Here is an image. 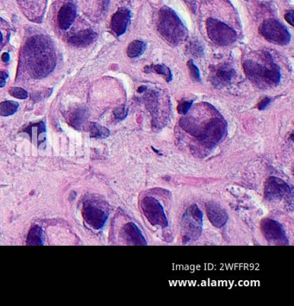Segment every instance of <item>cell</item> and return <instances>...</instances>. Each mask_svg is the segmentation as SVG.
<instances>
[{
    "label": "cell",
    "instance_id": "obj_29",
    "mask_svg": "<svg viewBox=\"0 0 294 306\" xmlns=\"http://www.w3.org/2000/svg\"><path fill=\"white\" fill-rule=\"evenodd\" d=\"M114 116L115 118L118 119V120H124L127 118L128 113H129V110L126 108L125 106H123L120 107H118L117 109H115L113 111Z\"/></svg>",
    "mask_w": 294,
    "mask_h": 306
},
{
    "label": "cell",
    "instance_id": "obj_35",
    "mask_svg": "<svg viewBox=\"0 0 294 306\" xmlns=\"http://www.w3.org/2000/svg\"><path fill=\"white\" fill-rule=\"evenodd\" d=\"M145 91H147V87L146 86H141V87H139L138 89V92L139 93H141V92H144Z\"/></svg>",
    "mask_w": 294,
    "mask_h": 306
},
{
    "label": "cell",
    "instance_id": "obj_19",
    "mask_svg": "<svg viewBox=\"0 0 294 306\" xmlns=\"http://www.w3.org/2000/svg\"><path fill=\"white\" fill-rule=\"evenodd\" d=\"M76 7L73 4L63 5L58 13V24L63 31H67L74 24L76 18Z\"/></svg>",
    "mask_w": 294,
    "mask_h": 306
},
{
    "label": "cell",
    "instance_id": "obj_1",
    "mask_svg": "<svg viewBox=\"0 0 294 306\" xmlns=\"http://www.w3.org/2000/svg\"><path fill=\"white\" fill-rule=\"evenodd\" d=\"M200 111L194 109L191 115L181 118L180 125L204 149H214L227 133V123L219 112L210 104H201Z\"/></svg>",
    "mask_w": 294,
    "mask_h": 306
},
{
    "label": "cell",
    "instance_id": "obj_18",
    "mask_svg": "<svg viewBox=\"0 0 294 306\" xmlns=\"http://www.w3.org/2000/svg\"><path fill=\"white\" fill-rule=\"evenodd\" d=\"M24 133L28 134L34 144L40 148L45 145L46 141V126L44 122L30 124L24 130Z\"/></svg>",
    "mask_w": 294,
    "mask_h": 306
},
{
    "label": "cell",
    "instance_id": "obj_33",
    "mask_svg": "<svg viewBox=\"0 0 294 306\" xmlns=\"http://www.w3.org/2000/svg\"><path fill=\"white\" fill-rule=\"evenodd\" d=\"M1 59H2L3 62L8 63L10 61V55H9V53H4L1 56Z\"/></svg>",
    "mask_w": 294,
    "mask_h": 306
},
{
    "label": "cell",
    "instance_id": "obj_34",
    "mask_svg": "<svg viewBox=\"0 0 294 306\" xmlns=\"http://www.w3.org/2000/svg\"><path fill=\"white\" fill-rule=\"evenodd\" d=\"M8 74H7L6 72L0 70V79H3V80H5V81H6V79H8Z\"/></svg>",
    "mask_w": 294,
    "mask_h": 306
},
{
    "label": "cell",
    "instance_id": "obj_23",
    "mask_svg": "<svg viewBox=\"0 0 294 306\" xmlns=\"http://www.w3.org/2000/svg\"><path fill=\"white\" fill-rule=\"evenodd\" d=\"M146 48H147V44L144 42L135 40L129 44L127 48V55L130 58H138L144 54Z\"/></svg>",
    "mask_w": 294,
    "mask_h": 306
},
{
    "label": "cell",
    "instance_id": "obj_14",
    "mask_svg": "<svg viewBox=\"0 0 294 306\" xmlns=\"http://www.w3.org/2000/svg\"><path fill=\"white\" fill-rule=\"evenodd\" d=\"M205 208L208 218L213 226L221 229L227 224L229 219L227 212L216 202H208Z\"/></svg>",
    "mask_w": 294,
    "mask_h": 306
},
{
    "label": "cell",
    "instance_id": "obj_10",
    "mask_svg": "<svg viewBox=\"0 0 294 306\" xmlns=\"http://www.w3.org/2000/svg\"><path fill=\"white\" fill-rule=\"evenodd\" d=\"M265 199L267 200L280 201L282 199L293 200V187L277 177H270L267 179L265 185Z\"/></svg>",
    "mask_w": 294,
    "mask_h": 306
},
{
    "label": "cell",
    "instance_id": "obj_3",
    "mask_svg": "<svg viewBox=\"0 0 294 306\" xmlns=\"http://www.w3.org/2000/svg\"><path fill=\"white\" fill-rule=\"evenodd\" d=\"M243 69L251 82L261 89L275 87L280 83V68L268 52H254L248 55L243 61Z\"/></svg>",
    "mask_w": 294,
    "mask_h": 306
},
{
    "label": "cell",
    "instance_id": "obj_16",
    "mask_svg": "<svg viewBox=\"0 0 294 306\" xmlns=\"http://www.w3.org/2000/svg\"><path fill=\"white\" fill-rule=\"evenodd\" d=\"M122 236L129 245L146 246L148 244L140 229L133 223H128L123 227Z\"/></svg>",
    "mask_w": 294,
    "mask_h": 306
},
{
    "label": "cell",
    "instance_id": "obj_7",
    "mask_svg": "<svg viewBox=\"0 0 294 306\" xmlns=\"http://www.w3.org/2000/svg\"><path fill=\"white\" fill-rule=\"evenodd\" d=\"M206 31L210 40L218 46L232 45L237 39V34L232 28L214 18H208Z\"/></svg>",
    "mask_w": 294,
    "mask_h": 306
},
{
    "label": "cell",
    "instance_id": "obj_2",
    "mask_svg": "<svg viewBox=\"0 0 294 306\" xmlns=\"http://www.w3.org/2000/svg\"><path fill=\"white\" fill-rule=\"evenodd\" d=\"M23 58L28 73L36 79L45 78L56 66L54 44L45 35H35L28 40Z\"/></svg>",
    "mask_w": 294,
    "mask_h": 306
},
{
    "label": "cell",
    "instance_id": "obj_21",
    "mask_svg": "<svg viewBox=\"0 0 294 306\" xmlns=\"http://www.w3.org/2000/svg\"><path fill=\"white\" fill-rule=\"evenodd\" d=\"M143 72L146 73V74L155 73L157 75H162V76H164L165 79L168 83L171 82L172 79H173L172 72H171L169 67L165 66V65L157 64V65L145 66L144 68H143Z\"/></svg>",
    "mask_w": 294,
    "mask_h": 306
},
{
    "label": "cell",
    "instance_id": "obj_17",
    "mask_svg": "<svg viewBox=\"0 0 294 306\" xmlns=\"http://www.w3.org/2000/svg\"><path fill=\"white\" fill-rule=\"evenodd\" d=\"M89 112L86 106H76L67 112V122L75 130H80L87 122Z\"/></svg>",
    "mask_w": 294,
    "mask_h": 306
},
{
    "label": "cell",
    "instance_id": "obj_36",
    "mask_svg": "<svg viewBox=\"0 0 294 306\" xmlns=\"http://www.w3.org/2000/svg\"><path fill=\"white\" fill-rule=\"evenodd\" d=\"M5 84H6L5 80L0 79V87H4L5 86Z\"/></svg>",
    "mask_w": 294,
    "mask_h": 306
},
{
    "label": "cell",
    "instance_id": "obj_31",
    "mask_svg": "<svg viewBox=\"0 0 294 306\" xmlns=\"http://www.w3.org/2000/svg\"><path fill=\"white\" fill-rule=\"evenodd\" d=\"M272 102V99L269 98H263V100L259 103L258 105V109L260 110H264L267 106L270 105V103Z\"/></svg>",
    "mask_w": 294,
    "mask_h": 306
},
{
    "label": "cell",
    "instance_id": "obj_22",
    "mask_svg": "<svg viewBox=\"0 0 294 306\" xmlns=\"http://www.w3.org/2000/svg\"><path fill=\"white\" fill-rule=\"evenodd\" d=\"M44 233L43 230L37 225L32 227L28 234L27 245L41 246L44 245Z\"/></svg>",
    "mask_w": 294,
    "mask_h": 306
},
{
    "label": "cell",
    "instance_id": "obj_30",
    "mask_svg": "<svg viewBox=\"0 0 294 306\" xmlns=\"http://www.w3.org/2000/svg\"><path fill=\"white\" fill-rule=\"evenodd\" d=\"M192 104L193 101H184V102L181 103L179 106H178V112L181 114V115H186L189 112V110H191L192 108Z\"/></svg>",
    "mask_w": 294,
    "mask_h": 306
},
{
    "label": "cell",
    "instance_id": "obj_12",
    "mask_svg": "<svg viewBox=\"0 0 294 306\" xmlns=\"http://www.w3.org/2000/svg\"><path fill=\"white\" fill-rule=\"evenodd\" d=\"M83 218L90 227L94 230H100L108 219V212L99 207L93 201H87L83 205Z\"/></svg>",
    "mask_w": 294,
    "mask_h": 306
},
{
    "label": "cell",
    "instance_id": "obj_6",
    "mask_svg": "<svg viewBox=\"0 0 294 306\" xmlns=\"http://www.w3.org/2000/svg\"><path fill=\"white\" fill-rule=\"evenodd\" d=\"M203 230V212L196 204H192L185 212L181 219V235L183 244L195 242Z\"/></svg>",
    "mask_w": 294,
    "mask_h": 306
},
{
    "label": "cell",
    "instance_id": "obj_4",
    "mask_svg": "<svg viewBox=\"0 0 294 306\" xmlns=\"http://www.w3.org/2000/svg\"><path fill=\"white\" fill-rule=\"evenodd\" d=\"M157 30L169 44L180 45L186 39L188 31L176 13L169 7H162L158 14Z\"/></svg>",
    "mask_w": 294,
    "mask_h": 306
},
{
    "label": "cell",
    "instance_id": "obj_13",
    "mask_svg": "<svg viewBox=\"0 0 294 306\" xmlns=\"http://www.w3.org/2000/svg\"><path fill=\"white\" fill-rule=\"evenodd\" d=\"M235 71L227 63L211 67V82L216 88L230 85L235 79Z\"/></svg>",
    "mask_w": 294,
    "mask_h": 306
},
{
    "label": "cell",
    "instance_id": "obj_37",
    "mask_svg": "<svg viewBox=\"0 0 294 306\" xmlns=\"http://www.w3.org/2000/svg\"><path fill=\"white\" fill-rule=\"evenodd\" d=\"M2 42H3V35H2V33L0 31V44H1Z\"/></svg>",
    "mask_w": 294,
    "mask_h": 306
},
{
    "label": "cell",
    "instance_id": "obj_5",
    "mask_svg": "<svg viewBox=\"0 0 294 306\" xmlns=\"http://www.w3.org/2000/svg\"><path fill=\"white\" fill-rule=\"evenodd\" d=\"M146 107L152 116V124L154 127L161 129L169 121V113L171 110V104L169 98H164L161 92L149 91L144 97Z\"/></svg>",
    "mask_w": 294,
    "mask_h": 306
},
{
    "label": "cell",
    "instance_id": "obj_25",
    "mask_svg": "<svg viewBox=\"0 0 294 306\" xmlns=\"http://www.w3.org/2000/svg\"><path fill=\"white\" fill-rule=\"evenodd\" d=\"M19 105L15 101H4L0 103V116L9 117L16 113L18 110Z\"/></svg>",
    "mask_w": 294,
    "mask_h": 306
},
{
    "label": "cell",
    "instance_id": "obj_11",
    "mask_svg": "<svg viewBox=\"0 0 294 306\" xmlns=\"http://www.w3.org/2000/svg\"><path fill=\"white\" fill-rule=\"evenodd\" d=\"M261 230L265 239L270 245L286 246L289 244L285 229L275 220L270 218L263 219L261 223Z\"/></svg>",
    "mask_w": 294,
    "mask_h": 306
},
{
    "label": "cell",
    "instance_id": "obj_24",
    "mask_svg": "<svg viewBox=\"0 0 294 306\" xmlns=\"http://www.w3.org/2000/svg\"><path fill=\"white\" fill-rule=\"evenodd\" d=\"M110 130L96 122L90 123V137L96 139H105L110 136Z\"/></svg>",
    "mask_w": 294,
    "mask_h": 306
},
{
    "label": "cell",
    "instance_id": "obj_26",
    "mask_svg": "<svg viewBox=\"0 0 294 306\" xmlns=\"http://www.w3.org/2000/svg\"><path fill=\"white\" fill-rule=\"evenodd\" d=\"M188 51L195 57H201L204 55V47L198 40H194L189 43Z\"/></svg>",
    "mask_w": 294,
    "mask_h": 306
},
{
    "label": "cell",
    "instance_id": "obj_28",
    "mask_svg": "<svg viewBox=\"0 0 294 306\" xmlns=\"http://www.w3.org/2000/svg\"><path fill=\"white\" fill-rule=\"evenodd\" d=\"M9 93L12 95V97L18 99H26L29 96L27 92L21 87H11L9 89Z\"/></svg>",
    "mask_w": 294,
    "mask_h": 306
},
{
    "label": "cell",
    "instance_id": "obj_32",
    "mask_svg": "<svg viewBox=\"0 0 294 306\" xmlns=\"http://www.w3.org/2000/svg\"><path fill=\"white\" fill-rule=\"evenodd\" d=\"M294 11H288L285 14V19H286V21H287V23L290 24L291 26H294Z\"/></svg>",
    "mask_w": 294,
    "mask_h": 306
},
{
    "label": "cell",
    "instance_id": "obj_8",
    "mask_svg": "<svg viewBox=\"0 0 294 306\" xmlns=\"http://www.w3.org/2000/svg\"><path fill=\"white\" fill-rule=\"evenodd\" d=\"M259 33L271 44L283 46L290 43V32L278 20H265L260 25Z\"/></svg>",
    "mask_w": 294,
    "mask_h": 306
},
{
    "label": "cell",
    "instance_id": "obj_9",
    "mask_svg": "<svg viewBox=\"0 0 294 306\" xmlns=\"http://www.w3.org/2000/svg\"><path fill=\"white\" fill-rule=\"evenodd\" d=\"M141 212L154 227L165 229L169 225V221L165 214L161 203L153 197H145L141 202Z\"/></svg>",
    "mask_w": 294,
    "mask_h": 306
},
{
    "label": "cell",
    "instance_id": "obj_27",
    "mask_svg": "<svg viewBox=\"0 0 294 306\" xmlns=\"http://www.w3.org/2000/svg\"><path fill=\"white\" fill-rule=\"evenodd\" d=\"M187 67L189 68V73L190 76L194 81L196 82H200L201 81V76H200V72L199 67L193 62L192 60H190L187 62Z\"/></svg>",
    "mask_w": 294,
    "mask_h": 306
},
{
    "label": "cell",
    "instance_id": "obj_15",
    "mask_svg": "<svg viewBox=\"0 0 294 306\" xmlns=\"http://www.w3.org/2000/svg\"><path fill=\"white\" fill-rule=\"evenodd\" d=\"M131 13L129 9L119 8L114 13L110 21V27L117 36H121L125 33L130 24Z\"/></svg>",
    "mask_w": 294,
    "mask_h": 306
},
{
    "label": "cell",
    "instance_id": "obj_20",
    "mask_svg": "<svg viewBox=\"0 0 294 306\" xmlns=\"http://www.w3.org/2000/svg\"><path fill=\"white\" fill-rule=\"evenodd\" d=\"M97 37H98V34L96 32L91 29H87V30L78 32L75 35H72L68 39V42L69 44L74 45L75 47H87L91 44H93L95 40L97 39Z\"/></svg>",
    "mask_w": 294,
    "mask_h": 306
}]
</instances>
